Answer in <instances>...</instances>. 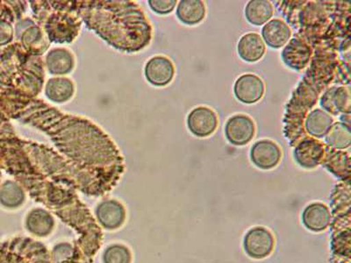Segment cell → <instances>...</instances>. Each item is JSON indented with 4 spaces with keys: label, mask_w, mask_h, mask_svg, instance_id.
Segmentation results:
<instances>
[{
    "label": "cell",
    "mask_w": 351,
    "mask_h": 263,
    "mask_svg": "<svg viewBox=\"0 0 351 263\" xmlns=\"http://www.w3.org/2000/svg\"><path fill=\"white\" fill-rule=\"evenodd\" d=\"M331 214L327 205L313 203L307 205L302 214V222L307 229L319 233L327 229L330 224Z\"/></svg>",
    "instance_id": "cell-10"
},
{
    "label": "cell",
    "mask_w": 351,
    "mask_h": 263,
    "mask_svg": "<svg viewBox=\"0 0 351 263\" xmlns=\"http://www.w3.org/2000/svg\"><path fill=\"white\" fill-rule=\"evenodd\" d=\"M274 8L271 3L265 0H253L245 8L247 21L254 26H262L274 16Z\"/></svg>",
    "instance_id": "cell-18"
},
{
    "label": "cell",
    "mask_w": 351,
    "mask_h": 263,
    "mask_svg": "<svg viewBox=\"0 0 351 263\" xmlns=\"http://www.w3.org/2000/svg\"><path fill=\"white\" fill-rule=\"evenodd\" d=\"M218 123L217 114L206 106L194 108L187 117L188 129L199 138L211 136L217 129Z\"/></svg>",
    "instance_id": "cell-3"
},
{
    "label": "cell",
    "mask_w": 351,
    "mask_h": 263,
    "mask_svg": "<svg viewBox=\"0 0 351 263\" xmlns=\"http://www.w3.org/2000/svg\"><path fill=\"white\" fill-rule=\"evenodd\" d=\"M255 134V122L250 116L236 114L228 118L226 123L225 136L232 145H246L252 142Z\"/></svg>",
    "instance_id": "cell-2"
},
{
    "label": "cell",
    "mask_w": 351,
    "mask_h": 263,
    "mask_svg": "<svg viewBox=\"0 0 351 263\" xmlns=\"http://www.w3.org/2000/svg\"><path fill=\"white\" fill-rule=\"evenodd\" d=\"M312 49L302 39L294 38L282 52V59L285 64L293 70H303L308 64Z\"/></svg>",
    "instance_id": "cell-8"
},
{
    "label": "cell",
    "mask_w": 351,
    "mask_h": 263,
    "mask_svg": "<svg viewBox=\"0 0 351 263\" xmlns=\"http://www.w3.org/2000/svg\"><path fill=\"white\" fill-rule=\"evenodd\" d=\"M350 155L348 153L335 152L330 158L326 159L324 165L329 171L341 177V174L350 175Z\"/></svg>",
    "instance_id": "cell-21"
},
{
    "label": "cell",
    "mask_w": 351,
    "mask_h": 263,
    "mask_svg": "<svg viewBox=\"0 0 351 263\" xmlns=\"http://www.w3.org/2000/svg\"><path fill=\"white\" fill-rule=\"evenodd\" d=\"M96 217L106 229L114 230L124 223L126 214L120 203L115 200H106L96 208Z\"/></svg>",
    "instance_id": "cell-9"
},
{
    "label": "cell",
    "mask_w": 351,
    "mask_h": 263,
    "mask_svg": "<svg viewBox=\"0 0 351 263\" xmlns=\"http://www.w3.org/2000/svg\"><path fill=\"white\" fill-rule=\"evenodd\" d=\"M103 263H131V253L127 247L115 244L103 253Z\"/></svg>",
    "instance_id": "cell-22"
},
{
    "label": "cell",
    "mask_w": 351,
    "mask_h": 263,
    "mask_svg": "<svg viewBox=\"0 0 351 263\" xmlns=\"http://www.w3.org/2000/svg\"><path fill=\"white\" fill-rule=\"evenodd\" d=\"M46 62L49 71L54 75L67 74L74 66L73 55L64 49L51 50L47 55Z\"/></svg>",
    "instance_id": "cell-17"
},
{
    "label": "cell",
    "mask_w": 351,
    "mask_h": 263,
    "mask_svg": "<svg viewBox=\"0 0 351 263\" xmlns=\"http://www.w3.org/2000/svg\"><path fill=\"white\" fill-rule=\"evenodd\" d=\"M326 142L335 149H346L351 143L350 127L346 123H334L325 136Z\"/></svg>",
    "instance_id": "cell-20"
},
{
    "label": "cell",
    "mask_w": 351,
    "mask_h": 263,
    "mask_svg": "<svg viewBox=\"0 0 351 263\" xmlns=\"http://www.w3.org/2000/svg\"><path fill=\"white\" fill-rule=\"evenodd\" d=\"M150 8L156 14H168L174 10L177 1L171 0V1H149Z\"/></svg>",
    "instance_id": "cell-24"
},
{
    "label": "cell",
    "mask_w": 351,
    "mask_h": 263,
    "mask_svg": "<svg viewBox=\"0 0 351 263\" xmlns=\"http://www.w3.org/2000/svg\"><path fill=\"white\" fill-rule=\"evenodd\" d=\"M24 199L23 192L14 184L6 186L1 192V202L8 208H14L20 206L24 202Z\"/></svg>",
    "instance_id": "cell-23"
},
{
    "label": "cell",
    "mask_w": 351,
    "mask_h": 263,
    "mask_svg": "<svg viewBox=\"0 0 351 263\" xmlns=\"http://www.w3.org/2000/svg\"><path fill=\"white\" fill-rule=\"evenodd\" d=\"M321 105L332 114L337 115L340 112L350 114V88H331L322 96Z\"/></svg>",
    "instance_id": "cell-11"
},
{
    "label": "cell",
    "mask_w": 351,
    "mask_h": 263,
    "mask_svg": "<svg viewBox=\"0 0 351 263\" xmlns=\"http://www.w3.org/2000/svg\"><path fill=\"white\" fill-rule=\"evenodd\" d=\"M333 124L334 118L330 114L324 110L315 109L307 116L305 127L309 136L321 139L327 136Z\"/></svg>",
    "instance_id": "cell-15"
},
{
    "label": "cell",
    "mask_w": 351,
    "mask_h": 263,
    "mask_svg": "<svg viewBox=\"0 0 351 263\" xmlns=\"http://www.w3.org/2000/svg\"><path fill=\"white\" fill-rule=\"evenodd\" d=\"M175 67L170 59L158 55L150 59L145 67V77L153 86H167L173 79Z\"/></svg>",
    "instance_id": "cell-6"
},
{
    "label": "cell",
    "mask_w": 351,
    "mask_h": 263,
    "mask_svg": "<svg viewBox=\"0 0 351 263\" xmlns=\"http://www.w3.org/2000/svg\"><path fill=\"white\" fill-rule=\"evenodd\" d=\"M262 36L269 48L278 49L289 42L291 31L283 21L274 18L263 26Z\"/></svg>",
    "instance_id": "cell-12"
},
{
    "label": "cell",
    "mask_w": 351,
    "mask_h": 263,
    "mask_svg": "<svg viewBox=\"0 0 351 263\" xmlns=\"http://www.w3.org/2000/svg\"><path fill=\"white\" fill-rule=\"evenodd\" d=\"M265 42L256 33L244 34L237 45L238 55L247 62H258L265 55Z\"/></svg>",
    "instance_id": "cell-13"
},
{
    "label": "cell",
    "mask_w": 351,
    "mask_h": 263,
    "mask_svg": "<svg viewBox=\"0 0 351 263\" xmlns=\"http://www.w3.org/2000/svg\"><path fill=\"white\" fill-rule=\"evenodd\" d=\"M177 17L182 23L194 26L206 17V6L199 0H182L177 8Z\"/></svg>",
    "instance_id": "cell-14"
},
{
    "label": "cell",
    "mask_w": 351,
    "mask_h": 263,
    "mask_svg": "<svg viewBox=\"0 0 351 263\" xmlns=\"http://www.w3.org/2000/svg\"><path fill=\"white\" fill-rule=\"evenodd\" d=\"M46 96L53 102L67 101L73 95V84L67 78L50 79L46 86Z\"/></svg>",
    "instance_id": "cell-19"
},
{
    "label": "cell",
    "mask_w": 351,
    "mask_h": 263,
    "mask_svg": "<svg viewBox=\"0 0 351 263\" xmlns=\"http://www.w3.org/2000/svg\"><path fill=\"white\" fill-rule=\"evenodd\" d=\"M275 240L271 231L265 227H256L244 236V251L250 258L261 260L268 258L274 251Z\"/></svg>",
    "instance_id": "cell-1"
},
{
    "label": "cell",
    "mask_w": 351,
    "mask_h": 263,
    "mask_svg": "<svg viewBox=\"0 0 351 263\" xmlns=\"http://www.w3.org/2000/svg\"><path fill=\"white\" fill-rule=\"evenodd\" d=\"M282 151L280 146L271 140L256 142L250 149V160L256 168L271 170L280 164Z\"/></svg>",
    "instance_id": "cell-4"
},
{
    "label": "cell",
    "mask_w": 351,
    "mask_h": 263,
    "mask_svg": "<svg viewBox=\"0 0 351 263\" xmlns=\"http://www.w3.org/2000/svg\"><path fill=\"white\" fill-rule=\"evenodd\" d=\"M55 222L52 216L43 209H34L29 212L26 219L27 230L34 236H49L54 228Z\"/></svg>",
    "instance_id": "cell-16"
},
{
    "label": "cell",
    "mask_w": 351,
    "mask_h": 263,
    "mask_svg": "<svg viewBox=\"0 0 351 263\" xmlns=\"http://www.w3.org/2000/svg\"><path fill=\"white\" fill-rule=\"evenodd\" d=\"M324 155V146L313 138L303 140L293 151L294 159L300 167L313 168L321 164Z\"/></svg>",
    "instance_id": "cell-7"
},
{
    "label": "cell",
    "mask_w": 351,
    "mask_h": 263,
    "mask_svg": "<svg viewBox=\"0 0 351 263\" xmlns=\"http://www.w3.org/2000/svg\"><path fill=\"white\" fill-rule=\"evenodd\" d=\"M265 90L263 81L255 74L243 75L238 78L234 86L236 98L247 105L258 102L263 98Z\"/></svg>",
    "instance_id": "cell-5"
}]
</instances>
